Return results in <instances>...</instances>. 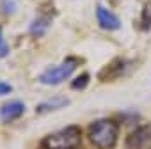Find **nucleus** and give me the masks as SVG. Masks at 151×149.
<instances>
[{"label": "nucleus", "mask_w": 151, "mask_h": 149, "mask_svg": "<svg viewBox=\"0 0 151 149\" xmlns=\"http://www.w3.org/2000/svg\"><path fill=\"white\" fill-rule=\"evenodd\" d=\"M13 91V87L9 85V84H6V82H0V96H4V94H9Z\"/></svg>", "instance_id": "nucleus-11"}, {"label": "nucleus", "mask_w": 151, "mask_h": 149, "mask_svg": "<svg viewBox=\"0 0 151 149\" xmlns=\"http://www.w3.org/2000/svg\"><path fill=\"white\" fill-rule=\"evenodd\" d=\"M78 59L75 57H68L64 62H60L59 66H52L48 67L41 77L39 80L46 85H57V84H62L66 78H69V74H73V71L78 67Z\"/></svg>", "instance_id": "nucleus-3"}, {"label": "nucleus", "mask_w": 151, "mask_h": 149, "mask_svg": "<svg viewBox=\"0 0 151 149\" xmlns=\"http://www.w3.org/2000/svg\"><path fill=\"white\" fill-rule=\"evenodd\" d=\"M96 18H98V25L101 29H105V30H116V29L121 27L119 18L112 11H109L107 7H103V6L96 7Z\"/></svg>", "instance_id": "nucleus-5"}, {"label": "nucleus", "mask_w": 151, "mask_h": 149, "mask_svg": "<svg viewBox=\"0 0 151 149\" xmlns=\"http://www.w3.org/2000/svg\"><path fill=\"white\" fill-rule=\"evenodd\" d=\"M7 55H9V46H7V43L2 36V29H0V59H4Z\"/></svg>", "instance_id": "nucleus-10"}, {"label": "nucleus", "mask_w": 151, "mask_h": 149, "mask_svg": "<svg viewBox=\"0 0 151 149\" xmlns=\"http://www.w3.org/2000/svg\"><path fill=\"white\" fill-rule=\"evenodd\" d=\"M82 142V131L78 126H66L43 138V149H77Z\"/></svg>", "instance_id": "nucleus-2"}, {"label": "nucleus", "mask_w": 151, "mask_h": 149, "mask_svg": "<svg viewBox=\"0 0 151 149\" xmlns=\"http://www.w3.org/2000/svg\"><path fill=\"white\" fill-rule=\"evenodd\" d=\"M68 103V100L66 98H55V100H52V101H46V103H43V105H39L37 107V112H48V110H52V108H59V107H62V105H66Z\"/></svg>", "instance_id": "nucleus-8"}, {"label": "nucleus", "mask_w": 151, "mask_h": 149, "mask_svg": "<svg viewBox=\"0 0 151 149\" xmlns=\"http://www.w3.org/2000/svg\"><path fill=\"white\" fill-rule=\"evenodd\" d=\"M23 112H25V105L22 101H7L0 107V119L9 122V121L18 119Z\"/></svg>", "instance_id": "nucleus-6"}, {"label": "nucleus", "mask_w": 151, "mask_h": 149, "mask_svg": "<svg viewBox=\"0 0 151 149\" xmlns=\"http://www.w3.org/2000/svg\"><path fill=\"white\" fill-rule=\"evenodd\" d=\"M151 142V124L135 128L126 137V149H140L142 145Z\"/></svg>", "instance_id": "nucleus-4"}, {"label": "nucleus", "mask_w": 151, "mask_h": 149, "mask_svg": "<svg viewBox=\"0 0 151 149\" xmlns=\"http://www.w3.org/2000/svg\"><path fill=\"white\" fill-rule=\"evenodd\" d=\"M87 137L98 149H112L117 140V122L114 119H98L91 122Z\"/></svg>", "instance_id": "nucleus-1"}, {"label": "nucleus", "mask_w": 151, "mask_h": 149, "mask_svg": "<svg viewBox=\"0 0 151 149\" xmlns=\"http://www.w3.org/2000/svg\"><path fill=\"white\" fill-rule=\"evenodd\" d=\"M87 84H89V74L84 73V74H80L78 78L73 80V89H78V91H80V89H84Z\"/></svg>", "instance_id": "nucleus-9"}, {"label": "nucleus", "mask_w": 151, "mask_h": 149, "mask_svg": "<svg viewBox=\"0 0 151 149\" xmlns=\"http://www.w3.org/2000/svg\"><path fill=\"white\" fill-rule=\"evenodd\" d=\"M48 25H50V18H46V16H37V18L30 23V34L41 36V34H45V30L48 29Z\"/></svg>", "instance_id": "nucleus-7"}]
</instances>
